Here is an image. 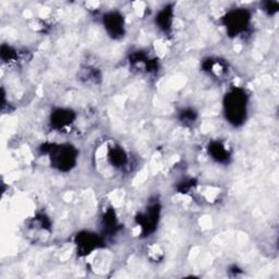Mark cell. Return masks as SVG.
Listing matches in <instances>:
<instances>
[{"label": "cell", "instance_id": "cell-1", "mask_svg": "<svg viewBox=\"0 0 279 279\" xmlns=\"http://www.w3.org/2000/svg\"><path fill=\"white\" fill-rule=\"evenodd\" d=\"M225 111L230 124L238 126L246 120L247 95L243 90L233 89L226 95Z\"/></svg>", "mask_w": 279, "mask_h": 279}, {"label": "cell", "instance_id": "cell-2", "mask_svg": "<svg viewBox=\"0 0 279 279\" xmlns=\"http://www.w3.org/2000/svg\"><path fill=\"white\" fill-rule=\"evenodd\" d=\"M50 160L54 167L60 170L71 169L76 161V151L70 145L51 147Z\"/></svg>", "mask_w": 279, "mask_h": 279}, {"label": "cell", "instance_id": "cell-3", "mask_svg": "<svg viewBox=\"0 0 279 279\" xmlns=\"http://www.w3.org/2000/svg\"><path fill=\"white\" fill-rule=\"evenodd\" d=\"M250 16L247 11L235 10L225 16V25L231 35H237L242 32L249 22Z\"/></svg>", "mask_w": 279, "mask_h": 279}, {"label": "cell", "instance_id": "cell-4", "mask_svg": "<svg viewBox=\"0 0 279 279\" xmlns=\"http://www.w3.org/2000/svg\"><path fill=\"white\" fill-rule=\"evenodd\" d=\"M104 24L110 36L115 38L124 36V19L119 13L110 12L104 16Z\"/></svg>", "mask_w": 279, "mask_h": 279}, {"label": "cell", "instance_id": "cell-5", "mask_svg": "<svg viewBox=\"0 0 279 279\" xmlns=\"http://www.w3.org/2000/svg\"><path fill=\"white\" fill-rule=\"evenodd\" d=\"M99 241L95 234L85 233L83 235H78L77 247L83 251L84 254H89L93 250L97 249Z\"/></svg>", "mask_w": 279, "mask_h": 279}, {"label": "cell", "instance_id": "cell-6", "mask_svg": "<svg viewBox=\"0 0 279 279\" xmlns=\"http://www.w3.org/2000/svg\"><path fill=\"white\" fill-rule=\"evenodd\" d=\"M157 220H158V211H157V207L154 206L148 209V212L146 214L141 216L140 223H141L142 228L146 232H151L154 229Z\"/></svg>", "mask_w": 279, "mask_h": 279}, {"label": "cell", "instance_id": "cell-7", "mask_svg": "<svg viewBox=\"0 0 279 279\" xmlns=\"http://www.w3.org/2000/svg\"><path fill=\"white\" fill-rule=\"evenodd\" d=\"M73 119V113L70 112L69 110L59 109L57 110L51 118V124L56 128H65L69 124H71Z\"/></svg>", "mask_w": 279, "mask_h": 279}, {"label": "cell", "instance_id": "cell-8", "mask_svg": "<svg viewBox=\"0 0 279 279\" xmlns=\"http://www.w3.org/2000/svg\"><path fill=\"white\" fill-rule=\"evenodd\" d=\"M208 152L211 153L213 158L217 162H226L229 158V153L226 150V147L221 143H212L208 148Z\"/></svg>", "mask_w": 279, "mask_h": 279}, {"label": "cell", "instance_id": "cell-9", "mask_svg": "<svg viewBox=\"0 0 279 279\" xmlns=\"http://www.w3.org/2000/svg\"><path fill=\"white\" fill-rule=\"evenodd\" d=\"M171 21H172V11L171 9L167 8L164 9L163 11L160 12L158 16H157V22L160 24V28L164 31H167L171 28Z\"/></svg>", "mask_w": 279, "mask_h": 279}]
</instances>
